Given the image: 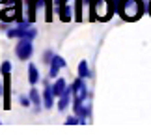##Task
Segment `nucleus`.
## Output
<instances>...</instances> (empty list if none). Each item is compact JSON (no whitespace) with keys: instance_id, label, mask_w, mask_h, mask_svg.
<instances>
[{"instance_id":"412c9836","label":"nucleus","mask_w":151,"mask_h":140,"mask_svg":"<svg viewBox=\"0 0 151 140\" xmlns=\"http://www.w3.org/2000/svg\"><path fill=\"white\" fill-rule=\"evenodd\" d=\"M0 2H2V0H0Z\"/></svg>"},{"instance_id":"1a4fd4ad","label":"nucleus","mask_w":151,"mask_h":140,"mask_svg":"<svg viewBox=\"0 0 151 140\" xmlns=\"http://www.w3.org/2000/svg\"><path fill=\"white\" fill-rule=\"evenodd\" d=\"M28 95L32 99V105L36 107V112H39V110H41V93H39V90L32 86V90L28 92Z\"/></svg>"},{"instance_id":"39448f33","label":"nucleus","mask_w":151,"mask_h":140,"mask_svg":"<svg viewBox=\"0 0 151 140\" xmlns=\"http://www.w3.org/2000/svg\"><path fill=\"white\" fill-rule=\"evenodd\" d=\"M4 77V110L11 108V73L2 75Z\"/></svg>"},{"instance_id":"f8f14e48","label":"nucleus","mask_w":151,"mask_h":140,"mask_svg":"<svg viewBox=\"0 0 151 140\" xmlns=\"http://www.w3.org/2000/svg\"><path fill=\"white\" fill-rule=\"evenodd\" d=\"M84 0H75V21H82L84 19V13H82V9H84Z\"/></svg>"},{"instance_id":"f03ea898","label":"nucleus","mask_w":151,"mask_h":140,"mask_svg":"<svg viewBox=\"0 0 151 140\" xmlns=\"http://www.w3.org/2000/svg\"><path fill=\"white\" fill-rule=\"evenodd\" d=\"M116 6L112 0H93L90 8V19L91 21H108L112 17Z\"/></svg>"},{"instance_id":"dca6fc26","label":"nucleus","mask_w":151,"mask_h":140,"mask_svg":"<svg viewBox=\"0 0 151 140\" xmlns=\"http://www.w3.org/2000/svg\"><path fill=\"white\" fill-rule=\"evenodd\" d=\"M0 73H2V75L11 73V62H9V60H4V62H2V66H0Z\"/></svg>"},{"instance_id":"f257e3e1","label":"nucleus","mask_w":151,"mask_h":140,"mask_svg":"<svg viewBox=\"0 0 151 140\" xmlns=\"http://www.w3.org/2000/svg\"><path fill=\"white\" fill-rule=\"evenodd\" d=\"M116 11L125 21H138L144 13L142 0H116Z\"/></svg>"},{"instance_id":"0eeeda50","label":"nucleus","mask_w":151,"mask_h":140,"mask_svg":"<svg viewBox=\"0 0 151 140\" xmlns=\"http://www.w3.org/2000/svg\"><path fill=\"white\" fill-rule=\"evenodd\" d=\"M71 99H73V90H71V86H67L63 90V93L58 97V110H65L69 107V103H71Z\"/></svg>"},{"instance_id":"aec40b11","label":"nucleus","mask_w":151,"mask_h":140,"mask_svg":"<svg viewBox=\"0 0 151 140\" xmlns=\"http://www.w3.org/2000/svg\"><path fill=\"white\" fill-rule=\"evenodd\" d=\"M147 11H149V15H151V4H149V8H147Z\"/></svg>"},{"instance_id":"6ab92c4d","label":"nucleus","mask_w":151,"mask_h":140,"mask_svg":"<svg viewBox=\"0 0 151 140\" xmlns=\"http://www.w3.org/2000/svg\"><path fill=\"white\" fill-rule=\"evenodd\" d=\"M19 101H21V105H22V107H30V105H32V99H30V95H22L21 99H19Z\"/></svg>"},{"instance_id":"2eb2a0df","label":"nucleus","mask_w":151,"mask_h":140,"mask_svg":"<svg viewBox=\"0 0 151 140\" xmlns=\"http://www.w3.org/2000/svg\"><path fill=\"white\" fill-rule=\"evenodd\" d=\"M49 66H50V69H49V77H50V79H56V77H58V73H60V69H62V67L58 66L56 62H50Z\"/></svg>"},{"instance_id":"9b49d317","label":"nucleus","mask_w":151,"mask_h":140,"mask_svg":"<svg viewBox=\"0 0 151 140\" xmlns=\"http://www.w3.org/2000/svg\"><path fill=\"white\" fill-rule=\"evenodd\" d=\"M28 82L32 86H36L39 82V71H37V67L34 66V64H28Z\"/></svg>"},{"instance_id":"f3484780","label":"nucleus","mask_w":151,"mask_h":140,"mask_svg":"<svg viewBox=\"0 0 151 140\" xmlns=\"http://www.w3.org/2000/svg\"><path fill=\"white\" fill-rule=\"evenodd\" d=\"M65 123H67V125H78V123H80V118H78L77 114H73V116H67Z\"/></svg>"},{"instance_id":"423d86ee","label":"nucleus","mask_w":151,"mask_h":140,"mask_svg":"<svg viewBox=\"0 0 151 140\" xmlns=\"http://www.w3.org/2000/svg\"><path fill=\"white\" fill-rule=\"evenodd\" d=\"M37 9H45V21L50 22L52 21V9H54V0H36Z\"/></svg>"},{"instance_id":"9d476101","label":"nucleus","mask_w":151,"mask_h":140,"mask_svg":"<svg viewBox=\"0 0 151 140\" xmlns=\"http://www.w3.org/2000/svg\"><path fill=\"white\" fill-rule=\"evenodd\" d=\"M65 88H67V84H65V79H60V77H56L54 84H52V92H54V97H60Z\"/></svg>"},{"instance_id":"4468645a","label":"nucleus","mask_w":151,"mask_h":140,"mask_svg":"<svg viewBox=\"0 0 151 140\" xmlns=\"http://www.w3.org/2000/svg\"><path fill=\"white\" fill-rule=\"evenodd\" d=\"M78 77H82V79H88L90 77V66H88V62L82 60L78 64Z\"/></svg>"},{"instance_id":"6e6552de","label":"nucleus","mask_w":151,"mask_h":140,"mask_svg":"<svg viewBox=\"0 0 151 140\" xmlns=\"http://www.w3.org/2000/svg\"><path fill=\"white\" fill-rule=\"evenodd\" d=\"M54 105V92H52V84L45 82V90H43V107L45 108H52Z\"/></svg>"},{"instance_id":"7ed1b4c3","label":"nucleus","mask_w":151,"mask_h":140,"mask_svg":"<svg viewBox=\"0 0 151 140\" xmlns=\"http://www.w3.org/2000/svg\"><path fill=\"white\" fill-rule=\"evenodd\" d=\"M0 21L4 22H11V21H21V2L11 4V6H4V9L0 11Z\"/></svg>"},{"instance_id":"ddd939ff","label":"nucleus","mask_w":151,"mask_h":140,"mask_svg":"<svg viewBox=\"0 0 151 140\" xmlns=\"http://www.w3.org/2000/svg\"><path fill=\"white\" fill-rule=\"evenodd\" d=\"M26 9H28V21L34 22L36 21V9H37L36 0H26Z\"/></svg>"},{"instance_id":"a211bd4d","label":"nucleus","mask_w":151,"mask_h":140,"mask_svg":"<svg viewBox=\"0 0 151 140\" xmlns=\"http://www.w3.org/2000/svg\"><path fill=\"white\" fill-rule=\"evenodd\" d=\"M52 56H54V52H52V51H45V54H43V64H50Z\"/></svg>"},{"instance_id":"20e7f679","label":"nucleus","mask_w":151,"mask_h":140,"mask_svg":"<svg viewBox=\"0 0 151 140\" xmlns=\"http://www.w3.org/2000/svg\"><path fill=\"white\" fill-rule=\"evenodd\" d=\"M32 52H34V47H32V39H26V38H21L19 43L15 47V54L19 60L26 62L32 58Z\"/></svg>"}]
</instances>
